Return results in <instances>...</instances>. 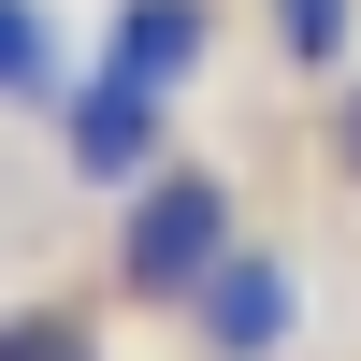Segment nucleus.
I'll list each match as a JSON object with an SVG mask.
<instances>
[{"mask_svg": "<svg viewBox=\"0 0 361 361\" xmlns=\"http://www.w3.org/2000/svg\"><path fill=\"white\" fill-rule=\"evenodd\" d=\"M188 58H202V0H116V58H102V73L188 87Z\"/></svg>", "mask_w": 361, "mask_h": 361, "instance_id": "nucleus-4", "label": "nucleus"}, {"mask_svg": "<svg viewBox=\"0 0 361 361\" xmlns=\"http://www.w3.org/2000/svg\"><path fill=\"white\" fill-rule=\"evenodd\" d=\"M333 159H347V173H361V87H347V130H333Z\"/></svg>", "mask_w": 361, "mask_h": 361, "instance_id": "nucleus-8", "label": "nucleus"}, {"mask_svg": "<svg viewBox=\"0 0 361 361\" xmlns=\"http://www.w3.org/2000/svg\"><path fill=\"white\" fill-rule=\"evenodd\" d=\"M0 361H102V347H87V318L29 304V318H0Z\"/></svg>", "mask_w": 361, "mask_h": 361, "instance_id": "nucleus-7", "label": "nucleus"}, {"mask_svg": "<svg viewBox=\"0 0 361 361\" xmlns=\"http://www.w3.org/2000/svg\"><path fill=\"white\" fill-rule=\"evenodd\" d=\"M275 44L304 58V73H333L347 58V0H275Z\"/></svg>", "mask_w": 361, "mask_h": 361, "instance_id": "nucleus-6", "label": "nucleus"}, {"mask_svg": "<svg viewBox=\"0 0 361 361\" xmlns=\"http://www.w3.org/2000/svg\"><path fill=\"white\" fill-rule=\"evenodd\" d=\"M217 260H231V188L217 173H145L130 231H116V289H130V304H202Z\"/></svg>", "mask_w": 361, "mask_h": 361, "instance_id": "nucleus-1", "label": "nucleus"}, {"mask_svg": "<svg viewBox=\"0 0 361 361\" xmlns=\"http://www.w3.org/2000/svg\"><path fill=\"white\" fill-rule=\"evenodd\" d=\"M159 102L173 87H130V73H102L73 102V173L87 188H145V173H159Z\"/></svg>", "mask_w": 361, "mask_h": 361, "instance_id": "nucleus-2", "label": "nucleus"}, {"mask_svg": "<svg viewBox=\"0 0 361 361\" xmlns=\"http://www.w3.org/2000/svg\"><path fill=\"white\" fill-rule=\"evenodd\" d=\"M188 318H202V347H217V361H275V347H289V318H304V289H289L275 260L231 246L217 275H202V304H188Z\"/></svg>", "mask_w": 361, "mask_h": 361, "instance_id": "nucleus-3", "label": "nucleus"}, {"mask_svg": "<svg viewBox=\"0 0 361 361\" xmlns=\"http://www.w3.org/2000/svg\"><path fill=\"white\" fill-rule=\"evenodd\" d=\"M58 87V58H44V15L29 0H0V102H44Z\"/></svg>", "mask_w": 361, "mask_h": 361, "instance_id": "nucleus-5", "label": "nucleus"}]
</instances>
